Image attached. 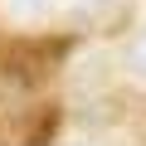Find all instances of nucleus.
Segmentation results:
<instances>
[{
	"label": "nucleus",
	"mask_w": 146,
	"mask_h": 146,
	"mask_svg": "<svg viewBox=\"0 0 146 146\" xmlns=\"http://www.w3.org/2000/svg\"><path fill=\"white\" fill-rule=\"evenodd\" d=\"M127 68H131V78L146 83V25L136 29V39H131V49H127Z\"/></svg>",
	"instance_id": "1"
}]
</instances>
